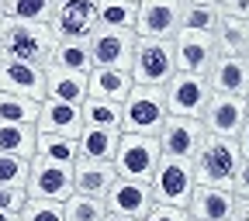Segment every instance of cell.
I'll return each mask as SVG.
<instances>
[{
    "label": "cell",
    "instance_id": "25",
    "mask_svg": "<svg viewBox=\"0 0 249 221\" xmlns=\"http://www.w3.org/2000/svg\"><path fill=\"white\" fill-rule=\"evenodd\" d=\"M76 138H66V135H38L35 142V163H49V166H76Z\"/></svg>",
    "mask_w": 249,
    "mask_h": 221
},
{
    "label": "cell",
    "instance_id": "43",
    "mask_svg": "<svg viewBox=\"0 0 249 221\" xmlns=\"http://www.w3.org/2000/svg\"><path fill=\"white\" fill-rule=\"evenodd\" d=\"M0 221H18V214L14 211H0Z\"/></svg>",
    "mask_w": 249,
    "mask_h": 221
},
{
    "label": "cell",
    "instance_id": "7",
    "mask_svg": "<svg viewBox=\"0 0 249 221\" xmlns=\"http://www.w3.org/2000/svg\"><path fill=\"white\" fill-rule=\"evenodd\" d=\"M204 138H208V132H204L201 118H177V114H166L160 135H156L160 152L166 159H183V163H194Z\"/></svg>",
    "mask_w": 249,
    "mask_h": 221
},
{
    "label": "cell",
    "instance_id": "33",
    "mask_svg": "<svg viewBox=\"0 0 249 221\" xmlns=\"http://www.w3.org/2000/svg\"><path fill=\"white\" fill-rule=\"evenodd\" d=\"M62 214H66V221H104L107 218V204L101 197L70 194L66 201H62Z\"/></svg>",
    "mask_w": 249,
    "mask_h": 221
},
{
    "label": "cell",
    "instance_id": "12",
    "mask_svg": "<svg viewBox=\"0 0 249 221\" xmlns=\"http://www.w3.org/2000/svg\"><path fill=\"white\" fill-rule=\"evenodd\" d=\"M246 118H249L246 97H235V93H214V90H211V101H208V107L201 114L204 132L218 135V138H235Z\"/></svg>",
    "mask_w": 249,
    "mask_h": 221
},
{
    "label": "cell",
    "instance_id": "2",
    "mask_svg": "<svg viewBox=\"0 0 249 221\" xmlns=\"http://www.w3.org/2000/svg\"><path fill=\"white\" fill-rule=\"evenodd\" d=\"M242 163L239 155V145L235 138H218V135H208L194 155V180L204 183V187H225L232 190V180H235V170Z\"/></svg>",
    "mask_w": 249,
    "mask_h": 221
},
{
    "label": "cell",
    "instance_id": "40",
    "mask_svg": "<svg viewBox=\"0 0 249 221\" xmlns=\"http://www.w3.org/2000/svg\"><path fill=\"white\" fill-rule=\"evenodd\" d=\"M229 221H249V197H235V204H232V214H229Z\"/></svg>",
    "mask_w": 249,
    "mask_h": 221
},
{
    "label": "cell",
    "instance_id": "34",
    "mask_svg": "<svg viewBox=\"0 0 249 221\" xmlns=\"http://www.w3.org/2000/svg\"><path fill=\"white\" fill-rule=\"evenodd\" d=\"M18 221H66V214H62V201L28 197L24 207L18 211Z\"/></svg>",
    "mask_w": 249,
    "mask_h": 221
},
{
    "label": "cell",
    "instance_id": "44",
    "mask_svg": "<svg viewBox=\"0 0 249 221\" xmlns=\"http://www.w3.org/2000/svg\"><path fill=\"white\" fill-rule=\"evenodd\" d=\"M194 4H214V0H194Z\"/></svg>",
    "mask_w": 249,
    "mask_h": 221
},
{
    "label": "cell",
    "instance_id": "35",
    "mask_svg": "<svg viewBox=\"0 0 249 221\" xmlns=\"http://www.w3.org/2000/svg\"><path fill=\"white\" fill-rule=\"evenodd\" d=\"M31 159H18V155H0V187H24L28 183Z\"/></svg>",
    "mask_w": 249,
    "mask_h": 221
},
{
    "label": "cell",
    "instance_id": "16",
    "mask_svg": "<svg viewBox=\"0 0 249 221\" xmlns=\"http://www.w3.org/2000/svg\"><path fill=\"white\" fill-rule=\"evenodd\" d=\"M0 90L42 104L45 101V69L42 66H31V62L0 59Z\"/></svg>",
    "mask_w": 249,
    "mask_h": 221
},
{
    "label": "cell",
    "instance_id": "1",
    "mask_svg": "<svg viewBox=\"0 0 249 221\" xmlns=\"http://www.w3.org/2000/svg\"><path fill=\"white\" fill-rule=\"evenodd\" d=\"M55 31L49 24H28L0 14V59L31 62V66H49L52 49H55Z\"/></svg>",
    "mask_w": 249,
    "mask_h": 221
},
{
    "label": "cell",
    "instance_id": "9",
    "mask_svg": "<svg viewBox=\"0 0 249 221\" xmlns=\"http://www.w3.org/2000/svg\"><path fill=\"white\" fill-rule=\"evenodd\" d=\"M49 28L55 31V38L87 42L97 28V0H55Z\"/></svg>",
    "mask_w": 249,
    "mask_h": 221
},
{
    "label": "cell",
    "instance_id": "22",
    "mask_svg": "<svg viewBox=\"0 0 249 221\" xmlns=\"http://www.w3.org/2000/svg\"><path fill=\"white\" fill-rule=\"evenodd\" d=\"M114 180H118L114 163H83V159H76V166H73V194L104 201V194L111 190Z\"/></svg>",
    "mask_w": 249,
    "mask_h": 221
},
{
    "label": "cell",
    "instance_id": "10",
    "mask_svg": "<svg viewBox=\"0 0 249 221\" xmlns=\"http://www.w3.org/2000/svg\"><path fill=\"white\" fill-rule=\"evenodd\" d=\"M180 31V0H139L135 7V35L173 42Z\"/></svg>",
    "mask_w": 249,
    "mask_h": 221
},
{
    "label": "cell",
    "instance_id": "3",
    "mask_svg": "<svg viewBox=\"0 0 249 221\" xmlns=\"http://www.w3.org/2000/svg\"><path fill=\"white\" fill-rule=\"evenodd\" d=\"M132 83L139 86H166L177 73V55H173V42L163 38H139L135 52H132Z\"/></svg>",
    "mask_w": 249,
    "mask_h": 221
},
{
    "label": "cell",
    "instance_id": "5",
    "mask_svg": "<svg viewBox=\"0 0 249 221\" xmlns=\"http://www.w3.org/2000/svg\"><path fill=\"white\" fill-rule=\"evenodd\" d=\"M163 152H160V142L152 135H132V132H121L118 138V152H114V173L124 176V180H139V183H149L156 166H160Z\"/></svg>",
    "mask_w": 249,
    "mask_h": 221
},
{
    "label": "cell",
    "instance_id": "36",
    "mask_svg": "<svg viewBox=\"0 0 249 221\" xmlns=\"http://www.w3.org/2000/svg\"><path fill=\"white\" fill-rule=\"evenodd\" d=\"M24 201H28V194H24V187H0V211H21L24 207Z\"/></svg>",
    "mask_w": 249,
    "mask_h": 221
},
{
    "label": "cell",
    "instance_id": "8",
    "mask_svg": "<svg viewBox=\"0 0 249 221\" xmlns=\"http://www.w3.org/2000/svg\"><path fill=\"white\" fill-rule=\"evenodd\" d=\"M166 97V114L177 118H201L208 101H211V83L208 76H194V73H173V80L163 86Z\"/></svg>",
    "mask_w": 249,
    "mask_h": 221
},
{
    "label": "cell",
    "instance_id": "28",
    "mask_svg": "<svg viewBox=\"0 0 249 221\" xmlns=\"http://www.w3.org/2000/svg\"><path fill=\"white\" fill-rule=\"evenodd\" d=\"M135 0H97V28L135 31Z\"/></svg>",
    "mask_w": 249,
    "mask_h": 221
},
{
    "label": "cell",
    "instance_id": "46",
    "mask_svg": "<svg viewBox=\"0 0 249 221\" xmlns=\"http://www.w3.org/2000/svg\"><path fill=\"white\" fill-rule=\"evenodd\" d=\"M191 221H201V218H191Z\"/></svg>",
    "mask_w": 249,
    "mask_h": 221
},
{
    "label": "cell",
    "instance_id": "41",
    "mask_svg": "<svg viewBox=\"0 0 249 221\" xmlns=\"http://www.w3.org/2000/svg\"><path fill=\"white\" fill-rule=\"evenodd\" d=\"M235 145H239V155H242V159H249V118L242 121V128H239V135H235Z\"/></svg>",
    "mask_w": 249,
    "mask_h": 221
},
{
    "label": "cell",
    "instance_id": "47",
    "mask_svg": "<svg viewBox=\"0 0 249 221\" xmlns=\"http://www.w3.org/2000/svg\"><path fill=\"white\" fill-rule=\"evenodd\" d=\"M135 4H139V0H135Z\"/></svg>",
    "mask_w": 249,
    "mask_h": 221
},
{
    "label": "cell",
    "instance_id": "15",
    "mask_svg": "<svg viewBox=\"0 0 249 221\" xmlns=\"http://www.w3.org/2000/svg\"><path fill=\"white\" fill-rule=\"evenodd\" d=\"M24 194L28 197H45V201H66L73 194V166H49V163L31 159Z\"/></svg>",
    "mask_w": 249,
    "mask_h": 221
},
{
    "label": "cell",
    "instance_id": "23",
    "mask_svg": "<svg viewBox=\"0 0 249 221\" xmlns=\"http://www.w3.org/2000/svg\"><path fill=\"white\" fill-rule=\"evenodd\" d=\"M45 101H62L80 107L87 101V76L59 66H45Z\"/></svg>",
    "mask_w": 249,
    "mask_h": 221
},
{
    "label": "cell",
    "instance_id": "29",
    "mask_svg": "<svg viewBox=\"0 0 249 221\" xmlns=\"http://www.w3.org/2000/svg\"><path fill=\"white\" fill-rule=\"evenodd\" d=\"M80 114H83V124H87V128H114V132H121L124 107H121V104H114V101L87 97V101L80 104Z\"/></svg>",
    "mask_w": 249,
    "mask_h": 221
},
{
    "label": "cell",
    "instance_id": "37",
    "mask_svg": "<svg viewBox=\"0 0 249 221\" xmlns=\"http://www.w3.org/2000/svg\"><path fill=\"white\" fill-rule=\"evenodd\" d=\"M145 221H191V214H187L183 207H166V204H156L149 211Z\"/></svg>",
    "mask_w": 249,
    "mask_h": 221
},
{
    "label": "cell",
    "instance_id": "11",
    "mask_svg": "<svg viewBox=\"0 0 249 221\" xmlns=\"http://www.w3.org/2000/svg\"><path fill=\"white\" fill-rule=\"evenodd\" d=\"M135 42H139L135 31H107V28H93V35L87 38L93 66L104 69H128Z\"/></svg>",
    "mask_w": 249,
    "mask_h": 221
},
{
    "label": "cell",
    "instance_id": "38",
    "mask_svg": "<svg viewBox=\"0 0 249 221\" xmlns=\"http://www.w3.org/2000/svg\"><path fill=\"white\" fill-rule=\"evenodd\" d=\"M214 7H218V14L249 21V0H214Z\"/></svg>",
    "mask_w": 249,
    "mask_h": 221
},
{
    "label": "cell",
    "instance_id": "14",
    "mask_svg": "<svg viewBox=\"0 0 249 221\" xmlns=\"http://www.w3.org/2000/svg\"><path fill=\"white\" fill-rule=\"evenodd\" d=\"M173 55H177V69L180 73H194V76H208L211 73V62L218 59L214 38L201 35V31H177Z\"/></svg>",
    "mask_w": 249,
    "mask_h": 221
},
{
    "label": "cell",
    "instance_id": "4",
    "mask_svg": "<svg viewBox=\"0 0 249 221\" xmlns=\"http://www.w3.org/2000/svg\"><path fill=\"white\" fill-rule=\"evenodd\" d=\"M124 118H121V132L132 135H160L163 121H166V97L163 86H132V93L124 97Z\"/></svg>",
    "mask_w": 249,
    "mask_h": 221
},
{
    "label": "cell",
    "instance_id": "6",
    "mask_svg": "<svg viewBox=\"0 0 249 221\" xmlns=\"http://www.w3.org/2000/svg\"><path fill=\"white\" fill-rule=\"evenodd\" d=\"M149 187H152V201L156 204L183 207L187 211L191 194H194V187H197L194 166L183 163V159H166V155H163L160 166H156V173H152V180H149Z\"/></svg>",
    "mask_w": 249,
    "mask_h": 221
},
{
    "label": "cell",
    "instance_id": "30",
    "mask_svg": "<svg viewBox=\"0 0 249 221\" xmlns=\"http://www.w3.org/2000/svg\"><path fill=\"white\" fill-rule=\"evenodd\" d=\"M52 7L55 0H0V14L14 21H28V24H49Z\"/></svg>",
    "mask_w": 249,
    "mask_h": 221
},
{
    "label": "cell",
    "instance_id": "13",
    "mask_svg": "<svg viewBox=\"0 0 249 221\" xmlns=\"http://www.w3.org/2000/svg\"><path fill=\"white\" fill-rule=\"evenodd\" d=\"M104 204H107L111 214L139 218V221H145L149 211L156 207L152 187H149V183H139V180H124V176H118V180L111 183V190L104 194Z\"/></svg>",
    "mask_w": 249,
    "mask_h": 221
},
{
    "label": "cell",
    "instance_id": "20",
    "mask_svg": "<svg viewBox=\"0 0 249 221\" xmlns=\"http://www.w3.org/2000/svg\"><path fill=\"white\" fill-rule=\"evenodd\" d=\"M132 73L128 69H104V66H93L87 73V97H97V101H114L124 104V97L132 93Z\"/></svg>",
    "mask_w": 249,
    "mask_h": 221
},
{
    "label": "cell",
    "instance_id": "26",
    "mask_svg": "<svg viewBox=\"0 0 249 221\" xmlns=\"http://www.w3.org/2000/svg\"><path fill=\"white\" fill-rule=\"evenodd\" d=\"M35 142H38L35 124H0V155L31 159L35 155Z\"/></svg>",
    "mask_w": 249,
    "mask_h": 221
},
{
    "label": "cell",
    "instance_id": "18",
    "mask_svg": "<svg viewBox=\"0 0 249 221\" xmlns=\"http://www.w3.org/2000/svg\"><path fill=\"white\" fill-rule=\"evenodd\" d=\"M232 204H235V194H232V190H225V187H204V183H197L194 194H191V204H187V214H191V218H201V221H229Z\"/></svg>",
    "mask_w": 249,
    "mask_h": 221
},
{
    "label": "cell",
    "instance_id": "19",
    "mask_svg": "<svg viewBox=\"0 0 249 221\" xmlns=\"http://www.w3.org/2000/svg\"><path fill=\"white\" fill-rule=\"evenodd\" d=\"M208 83H211L214 93H235V97H246V86H249V59L218 55L211 62Z\"/></svg>",
    "mask_w": 249,
    "mask_h": 221
},
{
    "label": "cell",
    "instance_id": "17",
    "mask_svg": "<svg viewBox=\"0 0 249 221\" xmlns=\"http://www.w3.org/2000/svg\"><path fill=\"white\" fill-rule=\"evenodd\" d=\"M38 135H66L76 138L83 132V114L76 104H62V101H42L38 121H35Z\"/></svg>",
    "mask_w": 249,
    "mask_h": 221
},
{
    "label": "cell",
    "instance_id": "39",
    "mask_svg": "<svg viewBox=\"0 0 249 221\" xmlns=\"http://www.w3.org/2000/svg\"><path fill=\"white\" fill-rule=\"evenodd\" d=\"M232 194H235V197H249V159H242V163H239V170H235Z\"/></svg>",
    "mask_w": 249,
    "mask_h": 221
},
{
    "label": "cell",
    "instance_id": "45",
    "mask_svg": "<svg viewBox=\"0 0 249 221\" xmlns=\"http://www.w3.org/2000/svg\"><path fill=\"white\" fill-rule=\"evenodd\" d=\"M246 104H249V86H246Z\"/></svg>",
    "mask_w": 249,
    "mask_h": 221
},
{
    "label": "cell",
    "instance_id": "31",
    "mask_svg": "<svg viewBox=\"0 0 249 221\" xmlns=\"http://www.w3.org/2000/svg\"><path fill=\"white\" fill-rule=\"evenodd\" d=\"M214 24H218V7L214 4L180 0V31H201V35H211Z\"/></svg>",
    "mask_w": 249,
    "mask_h": 221
},
{
    "label": "cell",
    "instance_id": "24",
    "mask_svg": "<svg viewBox=\"0 0 249 221\" xmlns=\"http://www.w3.org/2000/svg\"><path fill=\"white\" fill-rule=\"evenodd\" d=\"M118 138H121V132H114V128H87L83 124V132L76 135V149H80L76 159H83V163H114Z\"/></svg>",
    "mask_w": 249,
    "mask_h": 221
},
{
    "label": "cell",
    "instance_id": "32",
    "mask_svg": "<svg viewBox=\"0 0 249 221\" xmlns=\"http://www.w3.org/2000/svg\"><path fill=\"white\" fill-rule=\"evenodd\" d=\"M38 107H42L38 101H28V97L0 90V124H35Z\"/></svg>",
    "mask_w": 249,
    "mask_h": 221
},
{
    "label": "cell",
    "instance_id": "42",
    "mask_svg": "<svg viewBox=\"0 0 249 221\" xmlns=\"http://www.w3.org/2000/svg\"><path fill=\"white\" fill-rule=\"evenodd\" d=\"M104 221H139V218H124V214H111V211H107V218H104Z\"/></svg>",
    "mask_w": 249,
    "mask_h": 221
},
{
    "label": "cell",
    "instance_id": "27",
    "mask_svg": "<svg viewBox=\"0 0 249 221\" xmlns=\"http://www.w3.org/2000/svg\"><path fill=\"white\" fill-rule=\"evenodd\" d=\"M49 66H59V69H70V73H90L93 69V59H90V45L87 42H66L59 38L55 49H52V59Z\"/></svg>",
    "mask_w": 249,
    "mask_h": 221
},
{
    "label": "cell",
    "instance_id": "21",
    "mask_svg": "<svg viewBox=\"0 0 249 221\" xmlns=\"http://www.w3.org/2000/svg\"><path fill=\"white\" fill-rule=\"evenodd\" d=\"M211 38H214V52H218V55L249 59V21L218 14V24H214V31H211Z\"/></svg>",
    "mask_w": 249,
    "mask_h": 221
}]
</instances>
